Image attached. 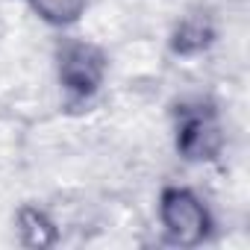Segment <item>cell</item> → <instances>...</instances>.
I'll return each mask as SVG.
<instances>
[{"label":"cell","instance_id":"5","mask_svg":"<svg viewBox=\"0 0 250 250\" xmlns=\"http://www.w3.org/2000/svg\"><path fill=\"white\" fill-rule=\"evenodd\" d=\"M12 227H15V238L21 247L30 250H50L62 241V227L59 221L50 215V209H44L42 203H21L12 215Z\"/></svg>","mask_w":250,"mask_h":250},{"label":"cell","instance_id":"6","mask_svg":"<svg viewBox=\"0 0 250 250\" xmlns=\"http://www.w3.org/2000/svg\"><path fill=\"white\" fill-rule=\"evenodd\" d=\"M18 3L56 33L74 30L91 9V0H18Z\"/></svg>","mask_w":250,"mask_h":250},{"label":"cell","instance_id":"1","mask_svg":"<svg viewBox=\"0 0 250 250\" xmlns=\"http://www.w3.org/2000/svg\"><path fill=\"white\" fill-rule=\"evenodd\" d=\"M174 153L186 165H215L227 153V124L212 94H180L168 106Z\"/></svg>","mask_w":250,"mask_h":250},{"label":"cell","instance_id":"2","mask_svg":"<svg viewBox=\"0 0 250 250\" xmlns=\"http://www.w3.org/2000/svg\"><path fill=\"white\" fill-rule=\"evenodd\" d=\"M112 71V56L100 42L59 33L53 42V77L62 94V106L71 112H83L91 106Z\"/></svg>","mask_w":250,"mask_h":250},{"label":"cell","instance_id":"3","mask_svg":"<svg viewBox=\"0 0 250 250\" xmlns=\"http://www.w3.org/2000/svg\"><path fill=\"white\" fill-rule=\"evenodd\" d=\"M159 241L165 247H203L218 235V215L209 197L188 183H165L156 194Z\"/></svg>","mask_w":250,"mask_h":250},{"label":"cell","instance_id":"4","mask_svg":"<svg viewBox=\"0 0 250 250\" xmlns=\"http://www.w3.org/2000/svg\"><path fill=\"white\" fill-rule=\"evenodd\" d=\"M221 42V18L218 9L197 0V3H188L177 21L168 30L165 47L174 59H200L206 56L215 44Z\"/></svg>","mask_w":250,"mask_h":250}]
</instances>
